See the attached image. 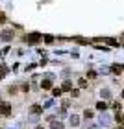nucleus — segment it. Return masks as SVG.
Here are the masks:
<instances>
[{"label": "nucleus", "mask_w": 124, "mask_h": 129, "mask_svg": "<svg viewBox=\"0 0 124 129\" xmlns=\"http://www.w3.org/2000/svg\"><path fill=\"white\" fill-rule=\"evenodd\" d=\"M0 114H4V116H9L11 114V105L9 103H0Z\"/></svg>", "instance_id": "1"}, {"label": "nucleus", "mask_w": 124, "mask_h": 129, "mask_svg": "<svg viewBox=\"0 0 124 129\" xmlns=\"http://www.w3.org/2000/svg\"><path fill=\"white\" fill-rule=\"evenodd\" d=\"M0 39L2 41H11L13 39V30H4L2 33H0Z\"/></svg>", "instance_id": "2"}, {"label": "nucleus", "mask_w": 124, "mask_h": 129, "mask_svg": "<svg viewBox=\"0 0 124 129\" xmlns=\"http://www.w3.org/2000/svg\"><path fill=\"white\" fill-rule=\"evenodd\" d=\"M39 39H41V33H32V35H28V37H26L28 43H37Z\"/></svg>", "instance_id": "3"}, {"label": "nucleus", "mask_w": 124, "mask_h": 129, "mask_svg": "<svg viewBox=\"0 0 124 129\" xmlns=\"http://www.w3.org/2000/svg\"><path fill=\"white\" fill-rule=\"evenodd\" d=\"M30 113L37 116V114H41V113H43V107H41V105H32V107H30Z\"/></svg>", "instance_id": "4"}, {"label": "nucleus", "mask_w": 124, "mask_h": 129, "mask_svg": "<svg viewBox=\"0 0 124 129\" xmlns=\"http://www.w3.org/2000/svg\"><path fill=\"white\" fill-rule=\"evenodd\" d=\"M41 89H52V81L50 79H43V81H41Z\"/></svg>", "instance_id": "5"}, {"label": "nucleus", "mask_w": 124, "mask_h": 129, "mask_svg": "<svg viewBox=\"0 0 124 129\" xmlns=\"http://www.w3.org/2000/svg\"><path fill=\"white\" fill-rule=\"evenodd\" d=\"M111 70H113L115 74H120V72H124V67H122V64H113Z\"/></svg>", "instance_id": "6"}, {"label": "nucleus", "mask_w": 124, "mask_h": 129, "mask_svg": "<svg viewBox=\"0 0 124 129\" xmlns=\"http://www.w3.org/2000/svg\"><path fill=\"white\" fill-rule=\"evenodd\" d=\"M50 127H52V129H63V124H61V122L52 120V122H50Z\"/></svg>", "instance_id": "7"}, {"label": "nucleus", "mask_w": 124, "mask_h": 129, "mask_svg": "<svg viewBox=\"0 0 124 129\" xmlns=\"http://www.w3.org/2000/svg\"><path fill=\"white\" fill-rule=\"evenodd\" d=\"M78 85L81 87V89H87V87H89V83H87L85 78H80V79H78Z\"/></svg>", "instance_id": "8"}, {"label": "nucleus", "mask_w": 124, "mask_h": 129, "mask_svg": "<svg viewBox=\"0 0 124 129\" xmlns=\"http://www.w3.org/2000/svg\"><path fill=\"white\" fill-rule=\"evenodd\" d=\"M61 90H72V83H70V81H65L61 85Z\"/></svg>", "instance_id": "9"}, {"label": "nucleus", "mask_w": 124, "mask_h": 129, "mask_svg": "<svg viewBox=\"0 0 124 129\" xmlns=\"http://www.w3.org/2000/svg\"><path fill=\"white\" fill-rule=\"evenodd\" d=\"M6 72H8V67H6V64H0V79L6 76Z\"/></svg>", "instance_id": "10"}, {"label": "nucleus", "mask_w": 124, "mask_h": 129, "mask_svg": "<svg viewBox=\"0 0 124 129\" xmlns=\"http://www.w3.org/2000/svg\"><path fill=\"white\" fill-rule=\"evenodd\" d=\"M106 107H108V103H104V102H98L96 103V109L98 111H106Z\"/></svg>", "instance_id": "11"}, {"label": "nucleus", "mask_w": 124, "mask_h": 129, "mask_svg": "<svg viewBox=\"0 0 124 129\" xmlns=\"http://www.w3.org/2000/svg\"><path fill=\"white\" fill-rule=\"evenodd\" d=\"M106 43H109L111 46H119V41H115V39H106Z\"/></svg>", "instance_id": "12"}, {"label": "nucleus", "mask_w": 124, "mask_h": 129, "mask_svg": "<svg viewBox=\"0 0 124 129\" xmlns=\"http://www.w3.org/2000/svg\"><path fill=\"white\" fill-rule=\"evenodd\" d=\"M70 125H72V127L78 125V116H72V118H70Z\"/></svg>", "instance_id": "13"}, {"label": "nucleus", "mask_w": 124, "mask_h": 129, "mask_svg": "<svg viewBox=\"0 0 124 129\" xmlns=\"http://www.w3.org/2000/svg\"><path fill=\"white\" fill-rule=\"evenodd\" d=\"M84 116H85L87 120H91V118H93V111H85V113H84Z\"/></svg>", "instance_id": "14"}, {"label": "nucleus", "mask_w": 124, "mask_h": 129, "mask_svg": "<svg viewBox=\"0 0 124 129\" xmlns=\"http://www.w3.org/2000/svg\"><path fill=\"white\" fill-rule=\"evenodd\" d=\"M70 94H72V98H78L80 96V90L78 89H72V90H70Z\"/></svg>", "instance_id": "15"}, {"label": "nucleus", "mask_w": 124, "mask_h": 129, "mask_svg": "<svg viewBox=\"0 0 124 129\" xmlns=\"http://www.w3.org/2000/svg\"><path fill=\"white\" fill-rule=\"evenodd\" d=\"M45 41H46V43H54V37H52V35H45Z\"/></svg>", "instance_id": "16"}, {"label": "nucleus", "mask_w": 124, "mask_h": 129, "mask_svg": "<svg viewBox=\"0 0 124 129\" xmlns=\"http://www.w3.org/2000/svg\"><path fill=\"white\" fill-rule=\"evenodd\" d=\"M87 78H89V79H94V78H96V72H93V70H91V72H87Z\"/></svg>", "instance_id": "17"}, {"label": "nucleus", "mask_w": 124, "mask_h": 129, "mask_svg": "<svg viewBox=\"0 0 124 129\" xmlns=\"http://www.w3.org/2000/svg\"><path fill=\"white\" fill-rule=\"evenodd\" d=\"M61 92H63L61 89H54V96H61Z\"/></svg>", "instance_id": "18"}, {"label": "nucleus", "mask_w": 124, "mask_h": 129, "mask_svg": "<svg viewBox=\"0 0 124 129\" xmlns=\"http://www.w3.org/2000/svg\"><path fill=\"white\" fill-rule=\"evenodd\" d=\"M6 20H8V17H6V15H0V24H4Z\"/></svg>", "instance_id": "19"}, {"label": "nucleus", "mask_w": 124, "mask_h": 129, "mask_svg": "<svg viewBox=\"0 0 124 129\" xmlns=\"http://www.w3.org/2000/svg\"><path fill=\"white\" fill-rule=\"evenodd\" d=\"M113 109H115V111H119V109H120V103H117V102H115V103H113Z\"/></svg>", "instance_id": "20"}, {"label": "nucleus", "mask_w": 124, "mask_h": 129, "mask_svg": "<svg viewBox=\"0 0 124 129\" xmlns=\"http://www.w3.org/2000/svg\"><path fill=\"white\" fill-rule=\"evenodd\" d=\"M119 129H124V125H119Z\"/></svg>", "instance_id": "21"}, {"label": "nucleus", "mask_w": 124, "mask_h": 129, "mask_svg": "<svg viewBox=\"0 0 124 129\" xmlns=\"http://www.w3.org/2000/svg\"><path fill=\"white\" fill-rule=\"evenodd\" d=\"M37 129H43V125H39V127H37Z\"/></svg>", "instance_id": "22"}, {"label": "nucleus", "mask_w": 124, "mask_h": 129, "mask_svg": "<svg viewBox=\"0 0 124 129\" xmlns=\"http://www.w3.org/2000/svg\"><path fill=\"white\" fill-rule=\"evenodd\" d=\"M122 98H124V90H122Z\"/></svg>", "instance_id": "23"}]
</instances>
